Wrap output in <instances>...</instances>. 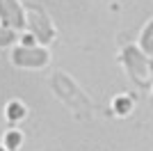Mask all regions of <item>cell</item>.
Instances as JSON below:
<instances>
[{
	"label": "cell",
	"instance_id": "5",
	"mask_svg": "<svg viewBox=\"0 0 153 151\" xmlns=\"http://www.w3.org/2000/svg\"><path fill=\"white\" fill-rule=\"evenodd\" d=\"M0 19L14 32L25 25V16H23V9H21L19 0H0Z\"/></svg>",
	"mask_w": 153,
	"mask_h": 151
},
{
	"label": "cell",
	"instance_id": "10",
	"mask_svg": "<svg viewBox=\"0 0 153 151\" xmlns=\"http://www.w3.org/2000/svg\"><path fill=\"white\" fill-rule=\"evenodd\" d=\"M128 110H130V101H128V99H117V112L126 114Z\"/></svg>",
	"mask_w": 153,
	"mask_h": 151
},
{
	"label": "cell",
	"instance_id": "3",
	"mask_svg": "<svg viewBox=\"0 0 153 151\" xmlns=\"http://www.w3.org/2000/svg\"><path fill=\"white\" fill-rule=\"evenodd\" d=\"M25 25L32 30V34H34L39 41H51L53 34H55V32H53L51 21L46 19V14L41 12V9H37V7H30V9H27Z\"/></svg>",
	"mask_w": 153,
	"mask_h": 151
},
{
	"label": "cell",
	"instance_id": "9",
	"mask_svg": "<svg viewBox=\"0 0 153 151\" xmlns=\"http://www.w3.org/2000/svg\"><path fill=\"white\" fill-rule=\"evenodd\" d=\"M16 39V32L12 30V28H0V48L2 46H9Z\"/></svg>",
	"mask_w": 153,
	"mask_h": 151
},
{
	"label": "cell",
	"instance_id": "8",
	"mask_svg": "<svg viewBox=\"0 0 153 151\" xmlns=\"http://www.w3.org/2000/svg\"><path fill=\"white\" fill-rule=\"evenodd\" d=\"M21 140H23V138H21V133H19V131L7 133V138H5V149H9V151L16 149V147L21 144Z\"/></svg>",
	"mask_w": 153,
	"mask_h": 151
},
{
	"label": "cell",
	"instance_id": "7",
	"mask_svg": "<svg viewBox=\"0 0 153 151\" xmlns=\"http://www.w3.org/2000/svg\"><path fill=\"white\" fill-rule=\"evenodd\" d=\"M7 117H9L12 121H14V119H23V117H25V108L14 101V103H9V105H7Z\"/></svg>",
	"mask_w": 153,
	"mask_h": 151
},
{
	"label": "cell",
	"instance_id": "1",
	"mask_svg": "<svg viewBox=\"0 0 153 151\" xmlns=\"http://www.w3.org/2000/svg\"><path fill=\"white\" fill-rule=\"evenodd\" d=\"M53 89H55V94H57L73 112L80 114V117H87V114L91 112V103L87 101V96L80 92V87H78L66 73H62V71L53 73Z\"/></svg>",
	"mask_w": 153,
	"mask_h": 151
},
{
	"label": "cell",
	"instance_id": "11",
	"mask_svg": "<svg viewBox=\"0 0 153 151\" xmlns=\"http://www.w3.org/2000/svg\"><path fill=\"white\" fill-rule=\"evenodd\" d=\"M0 151H2V149H0Z\"/></svg>",
	"mask_w": 153,
	"mask_h": 151
},
{
	"label": "cell",
	"instance_id": "6",
	"mask_svg": "<svg viewBox=\"0 0 153 151\" xmlns=\"http://www.w3.org/2000/svg\"><path fill=\"white\" fill-rule=\"evenodd\" d=\"M142 48H144V55L146 57L153 55V25L151 23L146 25V30L142 34Z\"/></svg>",
	"mask_w": 153,
	"mask_h": 151
},
{
	"label": "cell",
	"instance_id": "4",
	"mask_svg": "<svg viewBox=\"0 0 153 151\" xmlns=\"http://www.w3.org/2000/svg\"><path fill=\"white\" fill-rule=\"evenodd\" d=\"M14 64L19 67H30V69H39L48 62V53L44 48H32V46H23V48H16L12 55Z\"/></svg>",
	"mask_w": 153,
	"mask_h": 151
},
{
	"label": "cell",
	"instance_id": "2",
	"mask_svg": "<svg viewBox=\"0 0 153 151\" xmlns=\"http://www.w3.org/2000/svg\"><path fill=\"white\" fill-rule=\"evenodd\" d=\"M121 60H123L128 73L133 76L135 82L146 85V87L151 85V57L140 53L135 46H126V50L121 53Z\"/></svg>",
	"mask_w": 153,
	"mask_h": 151
}]
</instances>
